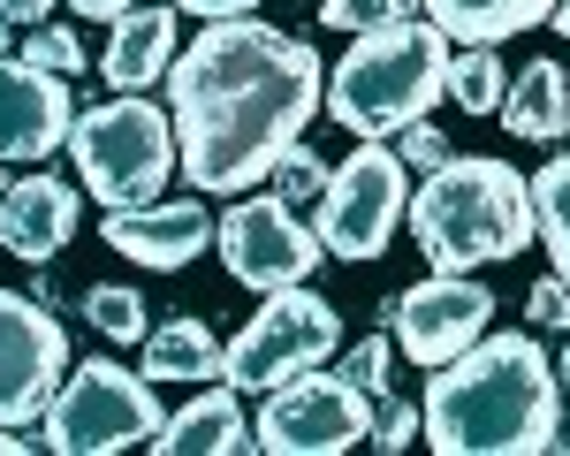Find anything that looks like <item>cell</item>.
I'll list each match as a JSON object with an SVG mask.
<instances>
[{
    "mask_svg": "<svg viewBox=\"0 0 570 456\" xmlns=\"http://www.w3.org/2000/svg\"><path fill=\"white\" fill-rule=\"evenodd\" d=\"M85 319L107 335V343H145V297H137L130 281H91L85 289Z\"/></svg>",
    "mask_w": 570,
    "mask_h": 456,
    "instance_id": "cell-23",
    "label": "cell"
},
{
    "mask_svg": "<svg viewBox=\"0 0 570 456\" xmlns=\"http://www.w3.org/2000/svg\"><path fill=\"white\" fill-rule=\"evenodd\" d=\"M365 434H373V396L351 388L343 373H327V365H312L297 380L266 388L259 426H252V442H259L266 456H343V449H357Z\"/></svg>",
    "mask_w": 570,
    "mask_h": 456,
    "instance_id": "cell-9",
    "label": "cell"
},
{
    "mask_svg": "<svg viewBox=\"0 0 570 456\" xmlns=\"http://www.w3.org/2000/svg\"><path fill=\"white\" fill-rule=\"evenodd\" d=\"M411 236L419 259H434L441 274H480L518 259L540 221H532V176H518L494 152H449L434 176L411 190Z\"/></svg>",
    "mask_w": 570,
    "mask_h": 456,
    "instance_id": "cell-3",
    "label": "cell"
},
{
    "mask_svg": "<svg viewBox=\"0 0 570 456\" xmlns=\"http://www.w3.org/2000/svg\"><path fill=\"white\" fill-rule=\"evenodd\" d=\"M556 373H563V388H570V343H563V358H556Z\"/></svg>",
    "mask_w": 570,
    "mask_h": 456,
    "instance_id": "cell-36",
    "label": "cell"
},
{
    "mask_svg": "<svg viewBox=\"0 0 570 456\" xmlns=\"http://www.w3.org/2000/svg\"><path fill=\"white\" fill-rule=\"evenodd\" d=\"M449 53H456V39L434 16H403V23L357 31V46L327 69V115L351 137L411 130L434 99H449Z\"/></svg>",
    "mask_w": 570,
    "mask_h": 456,
    "instance_id": "cell-4",
    "label": "cell"
},
{
    "mask_svg": "<svg viewBox=\"0 0 570 456\" xmlns=\"http://www.w3.org/2000/svg\"><path fill=\"white\" fill-rule=\"evenodd\" d=\"M532 221H540V244H548L556 274L570 281V152H556V160L532 176Z\"/></svg>",
    "mask_w": 570,
    "mask_h": 456,
    "instance_id": "cell-21",
    "label": "cell"
},
{
    "mask_svg": "<svg viewBox=\"0 0 570 456\" xmlns=\"http://www.w3.org/2000/svg\"><path fill=\"white\" fill-rule=\"evenodd\" d=\"M395 152H403V168H426V176H434L441 160H449V137H441L434 122H426V115H419V122H411V130H395Z\"/></svg>",
    "mask_w": 570,
    "mask_h": 456,
    "instance_id": "cell-30",
    "label": "cell"
},
{
    "mask_svg": "<svg viewBox=\"0 0 570 456\" xmlns=\"http://www.w3.org/2000/svg\"><path fill=\"white\" fill-rule=\"evenodd\" d=\"M327 176H335V168H327V160L312 152L305 137H297V145L282 152V168H274V190H282L289 206H320V190H327Z\"/></svg>",
    "mask_w": 570,
    "mask_h": 456,
    "instance_id": "cell-26",
    "label": "cell"
},
{
    "mask_svg": "<svg viewBox=\"0 0 570 456\" xmlns=\"http://www.w3.org/2000/svg\"><path fill=\"white\" fill-rule=\"evenodd\" d=\"M220 244V267L236 274L244 289H297V281H312L320 274V259H327V244H320V228L297 221V206L282 198V190H266V198H236L228 214H220L214 228Z\"/></svg>",
    "mask_w": 570,
    "mask_h": 456,
    "instance_id": "cell-10",
    "label": "cell"
},
{
    "mask_svg": "<svg viewBox=\"0 0 570 456\" xmlns=\"http://www.w3.org/2000/svg\"><path fill=\"white\" fill-rule=\"evenodd\" d=\"M548 23H556V31L570 39V0H556V16H548Z\"/></svg>",
    "mask_w": 570,
    "mask_h": 456,
    "instance_id": "cell-35",
    "label": "cell"
},
{
    "mask_svg": "<svg viewBox=\"0 0 570 456\" xmlns=\"http://www.w3.org/2000/svg\"><path fill=\"white\" fill-rule=\"evenodd\" d=\"M77 221H85V198H77V182L61 176H8V190H0V244L16 251V259H31V267H46V259H61V244L77 236Z\"/></svg>",
    "mask_w": 570,
    "mask_h": 456,
    "instance_id": "cell-15",
    "label": "cell"
},
{
    "mask_svg": "<svg viewBox=\"0 0 570 456\" xmlns=\"http://www.w3.org/2000/svg\"><path fill=\"white\" fill-rule=\"evenodd\" d=\"M426 16L456 46H502L518 31H532V23H548L556 0H426Z\"/></svg>",
    "mask_w": 570,
    "mask_h": 456,
    "instance_id": "cell-19",
    "label": "cell"
},
{
    "mask_svg": "<svg viewBox=\"0 0 570 456\" xmlns=\"http://www.w3.org/2000/svg\"><path fill=\"white\" fill-rule=\"evenodd\" d=\"M61 380H69V335H61L53 305L0 289V426L46 418Z\"/></svg>",
    "mask_w": 570,
    "mask_h": 456,
    "instance_id": "cell-12",
    "label": "cell"
},
{
    "mask_svg": "<svg viewBox=\"0 0 570 456\" xmlns=\"http://www.w3.org/2000/svg\"><path fill=\"white\" fill-rule=\"evenodd\" d=\"M563 449H570V418H563Z\"/></svg>",
    "mask_w": 570,
    "mask_h": 456,
    "instance_id": "cell-38",
    "label": "cell"
},
{
    "mask_svg": "<svg viewBox=\"0 0 570 456\" xmlns=\"http://www.w3.org/2000/svg\"><path fill=\"white\" fill-rule=\"evenodd\" d=\"M381 319L395 327V350L411 365H449L456 350H472L487 335V319H494V289L472 281V274H426V281H411V289H395Z\"/></svg>",
    "mask_w": 570,
    "mask_h": 456,
    "instance_id": "cell-11",
    "label": "cell"
},
{
    "mask_svg": "<svg viewBox=\"0 0 570 456\" xmlns=\"http://www.w3.org/2000/svg\"><path fill=\"white\" fill-rule=\"evenodd\" d=\"M176 0L168 8H145L137 0L130 16H115V39H107V53H99V77L115 91H153V85H168V69H176Z\"/></svg>",
    "mask_w": 570,
    "mask_h": 456,
    "instance_id": "cell-16",
    "label": "cell"
},
{
    "mask_svg": "<svg viewBox=\"0 0 570 456\" xmlns=\"http://www.w3.org/2000/svg\"><path fill=\"white\" fill-rule=\"evenodd\" d=\"M153 449L160 456H244L259 449L252 442V426H244V388H198L183 410L160 418V434H153Z\"/></svg>",
    "mask_w": 570,
    "mask_h": 456,
    "instance_id": "cell-17",
    "label": "cell"
},
{
    "mask_svg": "<svg viewBox=\"0 0 570 456\" xmlns=\"http://www.w3.org/2000/svg\"><path fill=\"white\" fill-rule=\"evenodd\" d=\"M411 221V168L389 137H357V152L327 176L320 206H312V228L327 244V259H381L395 244V228Z\"/></svg>",
    "mask_w": 570,
    "mask_h": 456,
    "instance_id": "cell-7",
    "label": "cell"
},
{
    "mask_svg": "<svg viewBox=\"0 0 570 456\" xmlns=\"http://www.w3.org/2000/svg\"><path fill=\"white\" fill-rule=\"evenodd\" d=\"M46 8H53V0H0V16H8V23H23V16H46Z\"/></svg>",
    "mask_w": 570,
    "mask_h": 456,
    "instance_id": "cell-34",
    "label": "cell"
},
{
    "mask_svg": "<svg viewBox=\"0 0 570 456\" xmlns=\"http://www.w3.org/2000/svg\"><path fill=\"white\" fill-rule=\"evenodd\" d=\"M69 160L85 190L115 214V206H153L168 176L183 168L176 152V115H160L145 91H115L107 107H85L69 130Z\"/></svg>",
    "mask_w": 570,
    "mask_h": 456,
    "instance_id": "cell-5",
    "label": "cell"
},
{
    "mask_svg": "<svg viewBox=\"0 0 570 456\" xmlns=\"http://www.w3.org/2000/svg\"><path fill=\"white\" fill-rule=\"evenodd\" d=\"M183 16H206V23H220V16H252L259 0H176Z\"/></svg>",
    "mask_w": 570,
    "mask_h": 456,
    "instance_id": "cell-31",
    "label": "cell"
},
{
    "mask_svg": "<svg viewBox=\"0 0 570 456\" xmlns=\"http://www.w3.org/2000/svg\"><path fill=\"white\" fill-rule=\"evenodd\" d=\"M525 319H532V327H548V335H570V281H563V274H548V281H532V297H525Z\"/></svg>",
    "mask_w": 570,
    "mask_h": 456,
    "instance_id": "cell-29",
    "label": "cell"
},
{
    "mask_svg": "<svg viewBox=\"0 0 570 456\" xmlns=\"http://www.w3.org/2000/svg\"><path fill=\"white\" fill-rule=\"evenodd\" d=\"M214 214H206V190L198 198H153V206H115L99 236H107V251H122L137 267L153 274H176L190 259H206V244H214Z\"/></svg>",
    "mask_w": 570,
    "mask_h": 456,
    "instance_id": "cell-14",
    "label": "cell"
},
{
    "mask_svg": "<svg viewBox=\"0 0 570 456\" xmlns=\"http://www.w3.org/2000/svg\"><path fill=\"white\" fill-rule=\"evenodd\" d=\"M23 61L31 69H53V77H85V39L61 31V23H31L23 31Z\"/></svg>",
    "mask_w": 570,
    "mask_h": 456,
    "instance_id": "cell-25",
    "label": "cell"
},
{
    "mask_svg": "<svg viewBox=\"0 0 570 456\" xmlns=\"http://www.w3.org/2000/svg\"><path fill=\"white\" fill-rule=\"evenodd\" d=\"M0 53H8V16H0Z\"/></svg>",
    "mask_w": 570,
    "mask_h": 456,
    "instance_id": "cell-37",
    "label": "cell"
},
{
    "mask_svg": "<svg viewBox=\"0 0 570 456\" xmlns=\"http://www.w3.org/2000/svg\"><path fill=\"white\" fill-rule=\"evenodd\" d=\"M145 380H220V335L206 319H160L153 335H145V365H137Z\"/></svg>",
    "mask_w": 570,
    "mask_h": 456,
    "instance_id": "cell-20",
    "label": "cell"
},
{
    "mask_svg": "<svg viewBox=\"0 0 570 456\" xmlns=\"http://www.w3.org/2000/svg\"><path fill=\"white\" fill-rule=\"evenodd\" d=\"M502 122L525 145H563L570 137V69L563 61H525L518 85L502 91Z\"/></svg>",
    "mask_w": 570,
    "mask_h": 456,
    "instance_id": "cell-18",
    "label": "cell"
},
{
    "mask_svg": "<svg viewBox=\"0 0 570 456\" xmlns=\"http://www.w3.org/2000/svg\"><path fill=\"white\" fill-rule=\"evenodd\" d=\"M502 91H510V69H502L494 46H464V53H449V99H456L464 115H502Z\"/></svg>",
    "mask_w": 570,
    "mask_h": 456,
    "instance_id": "cell-22",
    "label": "cell"
},
{
    "mask_svg": "<svg viewBox=\"0 0 570 456\" xmlns=\"http://www.w3.org/2000/svg\"><path fill=\"white\" fill-rule=\"evenodd\" d=\"M137 0H69V16H85V23H115V16H130Z\"/></svg>",
    "mask_w": 570,
    "mask_h": 456,
    "instance_id": "cell-33",
    "label": "cell"
},
{
    "mask_svg": "<svg viewBox=\"0 0 570 456\" xmlns=\"http://www.w3.org/2000/svg\"><path fill=\"white\" fill-rule=\"evenodd\" d=\"M335 343H343V313L327 297H312L305 281L266 289V305L236 327V343H220V380L244 388V396H266V388L297 380L312 365H327Z\"/></svg>",
    "mask_w": 570,
    "mask_h": 456,
    "instance_id": "cell-8",
    "label": "cell"
},
{
    "mask_svg": "<svg viewBox=\"0 0 570 456\" xmlns=\"http://www.w3.org/2000/svg\"><path fill=\"white\" fill-rule=\"evenodd\" d=\"M335 373H343L351 388H365V396L381 404V396H389V335H365V343H351Z\"/></svg>",
    "mask_w": 570,
    "mask_h": 456,
    "instance_id": "cell-28",
    "label": "cell"
},
{
    "mask_svg": "<svg viewBox=\"0 0 570 456\" xmlns=\"http://www.w3.org/2000/svg\"><path fill=\"white\" fill-rule=\"evenodd\" d=\"M160 418L168 410H160L145 373H130L115 358H85V365H69V380L53 388L39 426L53 456H122V449H153Z\"/></svg>",
    "mask_w": 570,
    "mask_h": 456,
    "instance_id": "cell-6",
    "label": "cell"
},
{
    "mask_svg": "<svg viewBox=\"0 0 570 456\" xmlns=\"http://www.w3.org/2000/svg\"><path fill=\"white\" fill-rule=\"evenodd\" d=\"M403 16H426V0H320V23L327 31H373V23H403Z\"/></svg>",
    "mask_w": 570,
    "mask_h": 456,
    "instance_id": "cell-24",
    "label": "cell"
},
{
    "mask_svg": "<svg viewBox=\"0 0 570 456\" xmlns=\"http://www.w3.org/2000/svg\"><path fill=\"white\" fill-rule=\"evenodd\" d=\"M77 130L69 77L31 69L23 53H0V160H53Z\"/></svg>",
    "mask_w": 570,
    "mask_h": 456,
    "instance_id": "cell-13",
    "label": "cell"
},
{
    "mask_svg": "<svg viewBox=\"0 0 570 456\" xmlns=\"http://www.w3.org/2000/svg\"><path fill=\"white\" fill-rule=\"evenodd\" d=\"M320 107H327V69L297 31H274L259 16L206 23L168 69L183 182L206 198L259 190Z\"/></svg>",
    "mask_w": 570,
    "mask_h": 456,
    "instance_id": "cell-1",
    "label": "cell"
},
{
    "mask_svg": "<svg viewBox=\"0 0 570 456\" xmlns=\"http://www.w3.org/2000/svg\"><path fill=\"white\" fill-rule=\"evenodd\" d=\"M426 449L441 456H548L563 449V373L532 335H480L426 380Z\"/></svg>",
    "mask_w": 570,
    "mask_h": 456,
    "instance_id": "cell-2",
    "label": "cell"
},
{
    "mask_svg": "<svg viewBox=\"0 0 570 456\" xmlns=\"http://www.w3.org/2000/svg\"><path fill=\"white\" fill-rule=\"evenodd\" d=\"M46 449V426L31 434V426H0V456H39Z\"/></svg>",
    "mask_w": 570,
    "mask_h": 456,
    "instance_id": "cell-32",
    "label": "cell"
},
{
    "mask_svg": "<svg viewBox=\"0 0 570 456\" xmlns=\"http://www.w3.org/2000/svg\"><path fill=\"white\" fill-rule=\"evenodd\" d=\"M419 434H426V410H419V404H395V396H381V404H373V434H365V442H373L381 456L411 449Z\"/></svg>",
    "mask_w": 570,
    "mask_h": 456,
    "instance_id": "cell-27",
    "label": "cell"
}]
</instances>
